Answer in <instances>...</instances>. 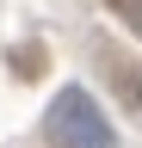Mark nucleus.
<instances>
[{"label": "nucleus", "instance_id": "f257e3e1", "mask_svg": "<svg viewBox=\"0 0 142 148\" xmlns=\"http://www.w3.org/2000/svg\"><path fill=\"white\" fill-rule=\"evenodd\" d=\"M43 136L56 142V148H117L111 117L99 111V99H93L86 86H62L56 99H49V111H43Z\"/></svg>", "mask_w": 142, "mask_h": 148}, {"label": "nucleus", "instance_id": "f03ea898", "mask_svg": "<svg viewBox=\"0 0 142 148\" xmlns=\"http://www.w3.org/2000/svg\"><path fill=\"white\" fill-rule=\"evenodd\" d=\"M136 99H142V74H136Z\"/></svg>", "mask_w": 142, "mask_h": 148}, {"label": "nucleus", "instance_id": "7ed1b4c3", "mask_svg": "<svg viewBox=\"0 0 142 148\" xmlns=\"http://www.w3.org/2000/svg\"><path fill=\"white\" fill-rule=\"evenodd\" d=\"M136 18H142V0H136Z\"/></svg>", "mask_w": 142, "mask_h": 148}]
</instances>
